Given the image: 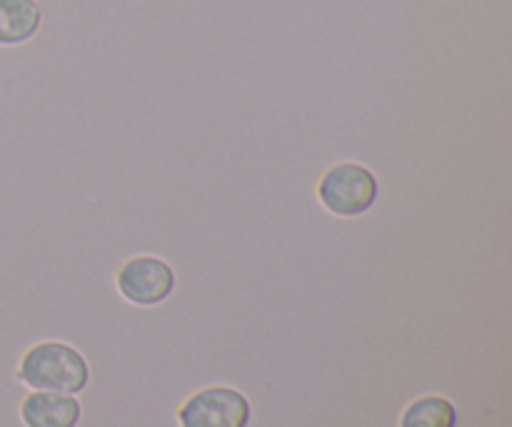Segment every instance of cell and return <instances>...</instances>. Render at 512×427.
I'll return each instance as SVG.
<instances>
[{"label":"cell","instance_id":"6da1fadb","mask_svg":"<svg viewBox=\"0 0 512 427\" xmlns=\"http://www.w3.org/2000/svg\"><path fill=\"white\" fill-rule=\"evenodd\" d=\"M15 380L28 390L80 395L90 383L85 355L63 340H38L20 355Z\"/></svg>","mask_w":512,"mask_h":427},{"label":"cell","instance_id":"52a82bcc","mask_svg":"<svg viewBox=\"0 0 512 427\" xmlns=\"http://www.w3.org/2000/svg\"><path fill=\"white\" fill-rule=\"evenodd\" d=\"M458 408L445 395H420L405 405L398 427H458Z\"/></svg>","mask_w":512,"mask_h":427},{"label":"cell","instance_id":"5b68a950","mask_svg":"<svg viewBox=\"0 0 512 427\" xmlns=\"http://www.w3.org/2000/svg\"><path fill=\"white\" fill-rule=\"evenodd\" d=\"M18 418L23 427H78L83 418V405L78 395L30 390L20 400Z\"/></svg>","mask_w":512,"mask_h":427},{"label":"cell","instance_id":"3957f363","mask_svg":"<svg viewBox=\"0 0 512 427\" xmlns=\"http://www.w3.org/2000/svg\"><path fill=\"white\" fill-rule=\"evenodd\" d=\"M113 283L125 303L135 308H155L173 298L178 288V275L173 265L160 255L140 253L118 263Z\"/></svg>","mask_w":512,"mask_h":427},{"label":"cell","instance_id":"7a4b0ae2","mask_svg":"<svg viewBox=\"0 0 512 427\" xmlns=\"http://www.w3.org/2000/svg\"><path fill=\"white\" fill-rule=\"evenodd\" d=\"M315 198L325 213L335 218H360L370 213L380 198V180L365 163L338 160L320 173Z\"/></svg>","mask_w":512,"mask_h":427},{"label":"cell","instance_id":"8992f818","mask_svg":"<svg viewBox=\"0 0 512 427\" xmlns=\"http://www.w3.org/2000/svg\"><path fill=\"white\" fill-rule=\"evenodd\" d=\"M43 18L38 0H0V50L33 43L43 30Z\"/></svg>","mask_w":512,"mask_h":427},{"label":"cell","instance_id":"277c9868","mask_svg":"<svg viewBox=\"0 0 512 427\" xmlns=\"http://www.w3.org/2000/svg\"><path fill=\"white\" fill-rule=\"evenodd\" d=\"M180 427H248L253 405L230 385H208L195 390L175 410Z\"/></svg>","mask_w":512,"mask_h":427}]
</instances>
